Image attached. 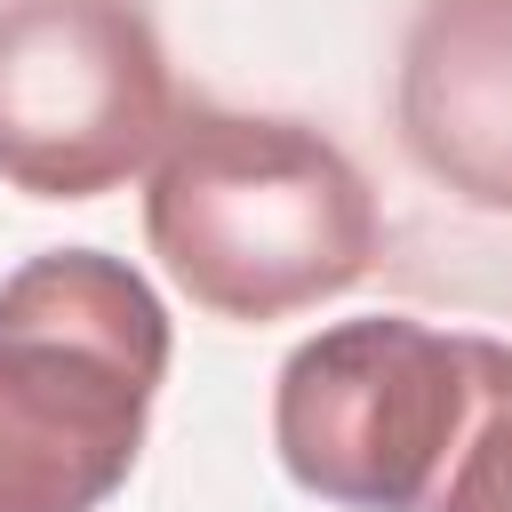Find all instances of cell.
Instances as JSON below:
<instances>
[{
  "instance_id": "cell-1",
  "label": "cell",
  "mask_w": 512,
  "mask_h": 512,
  "mask_svg": "<svg viewBox=\"0 0 512 512\" xmlns=\"http://www.w3.org/2000/svg\"><path fill=\"white\" fill-rule=\"evenodd\" d=\"M144 240L200 312L264 328L360 288L384 224L336 136L280 112L192 104L152 160Z\"/></svg>"
},
{
  "instance_id": "cell-2",
  "label": "cell",
  "mask_w": 512,
  "mask_h": 512,
  "mask_svg": "<svg viewBox=\"0 0 512 512\" xmlns=\"http://www.w3.org/2000/svg\"><path fill=\"white\" fill-rule=\"evenodd\" d=\"M168 384V304L104 248H48L0 280V512H96Z\"/></svg>"
},
{
  "instance_id": "cell-3",
  "label": "cell",
  "mask_w": 512,
  "mask_h": 512,
  "mask_svg": "<svg viewBox=\"0 0 512 512\" xmlns=\"http://www.w3.org/2000/svg\"><path fill=\"white\" fill-rule=\"evenodd\" d=\"M480 400L472 336L368 312L304 336L272 384V448L288 480L344 512H424Z\"/></svg>"
},
{
  "instance_id": "cell-4",
  "label": "cell",
  "mask_w": 512,
  "mask_h": 512,
  "mask_svg": "<svg viewBox=\"0 0 512 512\" xmlns=\"http://www.w3.org/2000/svg\"><path fill=\"white\" fill-rule=\"evenodd\" d=\"M176 128L168 48L144 0H8L0 8V184L96 200L160 160Z\"/></svg>"
},
{
  "instance_id": "cell-5",
  "label": "cell",
  "mask_w": 512,
  "mask_h": 512,
  "mask_svg": "<svg viewBox=\"0 0 512 512\" xmlns=\"http://www.w3.org/2000/svg\"><path fill=\"white\" fill-rule=\"evenodd\" d=\"M392 120L448 200L512 216V0H416Z\"/></svg>"
},
{
  "instance_id": "cell-6",
  "label": "cell",
  "mask_w": 512,
  "mask_h": 512,
  "mask_svg": "<svg viewBox=\"0 0 512 512\" xmlns=\"http://www.w3.org/2000/svg\"><path fill=\"white\" fill-rule=\"evenodd\" d=\"M480 352V400L464 424V448L424 512H512V344L472 336Z\"/></svg>"
}]
</instances>
